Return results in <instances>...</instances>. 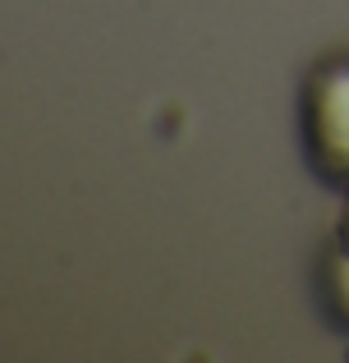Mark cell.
I'll return each instance as SVG.
<instances>
[{
    "label": "cell",
    "mask_w": 349,
    "mask_h": 363,
    "mask_svg": "<svg viewBox=\"0 0 349 363\" xmlns=\"http://www.w3.org/2000/svg\"><path fill=\"white\" fill-rule=\"evenodd\" d=\"M299 138L313 175L349 194V55L313 65L299 97Z\"/></svg>",
    "instance_id": "cell-1"
},
{
    "label": "cell",
    "mask_w": 349,
    "mask_h": 363,
    "mask_svg": "<svg viewBox=\"0 0 349 363\" xmlns=\"http://www.w3.org/2000/svg\"><path fill=\"white\" fill-rule=\"evenodd\" d=\"M336 240L349 244V194H345V216H341V230H336Z\"/></svg>",
    "instance_id": "cell-3"
},
{
    "label": "cell",
    "mask_w": 349,
    "mask_h": 363,
    "mask_svg": "<svg viewBox=\"0 0 349 363\" xmlns=\"http://www.w3.org/2000/svg\"><path fill=\"white\" fill-rule=\"evenodd\" d=\"M322 294H326L331 318L349 331V244H341V240L331 244V253L322 262Z\"/></svg>",
    "instance_id": "cell-2"
}]
</instances>
